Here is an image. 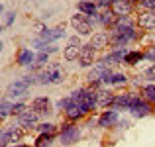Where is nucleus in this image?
<instances>
[{
	"instance_id": "obj_1",
	"label": "nucleus",
	"mask_w": 155,
	"mask_h": 147,
	"mask_svg": "<svg viewBox=\"0 0 155 147\" xmlns=\"http://www.w3.org/2000/svg\"><path fill=\"white\" fill-rule=\"evenodd\" d=\"M71 98L73 102L83 106L87 112H92L98 106L96 104V90H92V88H77V90L71 92Z\"/></svg>"
},
{
	"instance_id": "obj_2",
	"label": "nucleus",
	"mask_w": 155,
	"mask_h": 147,
	"mask_svg": "<svg viewBox=\"0 0 155 147\" xmlns=\"http://www.w3.org/2000/svg\"><path fill=\"white\" fill-rule=\"evenodd\" d=\"M63 80H65V71L61 69V65H57V63L47 65L38 75L39 84H59V83H63Z\"/></svg>"
},
{
	"instance_id": "obj_3",
	"label": "nucleus",
	"mask_w": 155,
	"mask_h": 147,
	"mask_svg": "<svg viewBox=\"0 0 155 147\" xmlns=\"http://www.w3.org/2000/svg\"><path fill=\"white\" fill-rule=\"evenodd\" d=\"M153 112V106L151 102H147L143 96H132V102H130V114H132L134 118H137V120H141V118L149 116V114Z\"/></svg>"
},
{
	"instance_id": "obj_4",
	"label": "nucleus",
	"mask_w": 155,
	"mask_h": 147,
	"mask_svg": "<svg viewBox=\"0 0 155 147\" xmlns=\"http://www.w3.org/2000/svg\"><path fill=\"white\" fill-rule=\"evenodd\" d=\"M71 26L79 35H91L92 34L91 16H84V14H81V12H77L75 16H71Z\"/></svg>"
},
{
	"instance_id": "obj_5",
	"label": "nucleus",
	"mask_w": 155,
	"mask_h": 147,
	"mask_svg": "<svg viewBox=\"0 0 155 147\" xmlns=\"http://www.w3.org/2000/svg\"><path fill=\"white\" fill-rule=\"evenodd\" d=\"M81 137V132L77 126H73V122H67V124H63V128L59 129V141L63 145H73L77 143Z\"/></svg>"
},
{
	"instance_id": "obj_6",
	"label": "nucleus",
	"mask_w": 155,
	"mask_h": 147,
	"mask_svg": "<svg viewBox=\"0 0 155 147\" xmlns=\"http://www.w3.org/2000/svg\"><path fill=\"white\" fill-rule=\"evenodd\" d=\"M38 120H39V114L31 108H26L18 116V126L24 129H35L38 128Z\"/></svg>"
},
{
	"instance_id": "obj_7",
	"label": "nucleus",
	"mask_w": 155,
	"mask_h": 147,
	"mask_svg": "<svg viewBox=\"0 0 155 147\" xmlns=\"http://www.w3.org/2000/svg\"><path fill=\"white\" fill-rule=\"evenodd\" d=\"M136 26L140 28V30H145V31L155 30V12L140 10L137 12V18H136Z\"/></svg>"
},
{
	"instance_id": "obj_8",
	"label": "nucleus",
	"mask_w": 155,
	"mask_h": 147,
	"mask_svg": "<svg viewBox=\"0 0 155 147\" xmlns=\"http://www.w3.org/2000/svg\"><path fill=\"white\" fill-rule=\"evenodd\" d=\"M30 87H31V84L28 83L26 79L14 80V83H10V84H8V88H6V96H8V98H20V96L28 94Z\"/></svg>"
},
{
	"instance_id": "obj_9",
	"label": "nucleus",
	"mask_w": 155,
	"mask_h": 147,
	"mask_svg": "<svg viewBox=\"0 0 155 147\" xmlns=\"http://www.w3.org/2000/svg\"><path fill=\"white\" fill-rule=\"evenodd\" d=\"M94 55H96V49L91 45V43H87V45H81V53H79V65L83 69H88L92 67V63H94Z\"/></svg>"
},
{
	"instance_id": "obj_10",
	"label": "nucleus",
	"mask_w": 155,
	"mask_h": 147,
	"mask_svg": "<svg viewBox=\"0 0 155 147\" xmlns=\"http://www.w3.org/2000/svg\"><path fill=\"white\" fill-rule=\"evenodd\" d=\"M128 51H130V49H126V47L112 49L108 55H104V57H102V61H100V63H104L106 67H112V65H120V63H124V57H126V53H128Z\"/></svg>"
},
{
	"instance_id": "obj_11",
	"label": "nucleus",
	"mask_w": 155,
	"mask_h": 147,
	"mask_svg": "<svg viewBox=\"0 0 155 147\" xmlns=\"http://www.w3.org/2000/svg\"><path fill=\"white\" fill-rule=\"evenodd\" d=\"M31 110H35V112L39 114V116H47V114L53 112V106H51V100L47 96H38L31 100Z\"/></svg>"
},
{
	"instance_id": "obj_12",
	"label": "nucleus",
	"mask_w": 155,
	"mask_h": 147,
	"mask_svg": "<svg viewBox=\"0 0 155 147\" xmlns=\"http://www.w3.org/2000/svg\"><path fill=\"white\" fill-rule=\"evenodd\" d=\"M118 122H120V114H118V110H114V108L102 112L100 118H98L100 128H114V126H118Z\"/></svg>"
},
{
	"instance_id": "obj_13",
	"label": "nucleus",
	"mask_w": 155,
	"mask_h": 147,
	"mask_svg": "<svg viewBox=\"0 0 155 147\" xmlns=\"http://www.w3.org/2000/svg\"><path fill=\"white\" fill-rule=\"evenodd\" d=\"M110 10L114 12V16H116V18H122V16H132L134 4L128 2V0H114L112 6H110Z\"/></svg>"
},
{
	"instance_id": "obj_14",
	"label": "nucleus",
	"mask_w": 155,
	"mask_h": 147,
	"mask_svg": "<svg viewBox=\"0 0 155 147\" xmlns=\"http://www.w3.org/2000/svg\"><path fill=\"white\" fill-rule=\"evenodd\" d=\"M108 73H110V69L106 67L104 63H98V65H94V67L91 69V73H88L87 79H88V83H91V84H98V83H102V80H104V77L108 75Z\"/></svg>"
},
{
	"instance_id": "obj_15",
	"label": "nucleus",
	"mask_w": 155,
	"mask_h": 147,
	"mask_svg": "<svg viewBox=\"0 0 155 147\" xmlns=\"http://www.w3.org/2000/svg\"><path fill=\"white\" fill-rule=\"evenodd\" d=\"M65 38V28L63 26H57V28H45V30L39 34V39H43V41L47 43H53L57 41V39Z\"/></svg>"
},
{
	"instance_id": "obj_16",
	"label": "nucleus",
	"mask_w": 155,
	"mask_h": 147,
	"mask_svg": "<svg viewBox=\"0 0 155 147\" xmlns=\"http://www.w3.org/2000/svg\"><path fill=\"white\" fill-rule=\"evenodd\" d=\"M34 61H35V55L31 49L28 47H22L18 51V55H16V63L20 65V67H34Z\"/></svg>"
},
{
	"instance_id": "obj_17",
	"label": "nucleus",
	"mask_w": 155,
	"mask_h": 147,
	"mask_svg": "<svg viewBox=\"0 0 155 147\" xmlns=\"http://www.w3.org/2000/svg\"><path fill=\"white\" fill-rule=\"evenodd\" d=\"M87 110L83 108L81 104H77V102H71V106H69L67 110H65V116H67L69 122H77V120H83L84 116H87Z\"/></svg>"
},
{
	"instance_id": "obj_18",
	"label": "nucleus",
	"mask_w": 155,
	"mask_h": 147,
	"mask_svg": "<svg viewBox=\"0 0 155 147\" xmlns=\"http://www.w3.org/2000/svg\"><path fill=\"white\" fill-rule=\"evenodd\" d=\"M91 45L96 49V51H102L110 45V35L106 34V31H98V34H94L91 38Z\"/></svg>"
},
{
	"instance_id": "obj_19",
	"label": "nucleus",
	"mask_w": 155,
	"mask_h": 147,
	"mask_svg": "<svg viewBox=\"0 0 155 147\" xmlns=\"http://www.w3.org/2000/svg\"><path fill=\"white\" fill-rule=\"evenodd\" d=\"M77 10L84 16H96L98 14V4H96V0H81L77 4Z\"/></svg>"
},
{
	"instance_id": "obj_20",
	"label": "nucleus",
	"mask_w": 155,
	"mask_h": 147,
	"mask_svg": "<svg viewBox=\"0 0 155 147\" xmlns=\"http://www.w3.org/2000/svg\"><path fill=\"white\" fill-rule=\"evenodd\" d=\"M102 83L108 84V87H122V84L128 83V77H126L124 73H112V71H110L108 75L104 77Z\"/></svg>"
},
{
	"instance_id": "obj_21",
	"label": "nucleus",
	"mask_w": 155,
	"mask_h": 147,
	"mask_svg": "<svg viewBox=\"0 0 155 147\" xmlns=\"http://www.w3.org/2000/svg\"><path fill=\"white\" fill-rule=\"evenodd\" d=\"M96 20H98L100 26H104V28H112V26H114V22H116V16H114V12L110 10V8H104L102 12H98V14H96Z\"/></svg>"
},
{
	"instance_id": "obj_22",
	"label": "nucleus",
	"mask_w": 155,
	"mask_h": 147,
	"mask_svg": "<svg viewBox=\"0 0 155 147\" xmlns=\"http://www.w3.org/2000/svg\"><path fill=\"white\" fill-rule=\"evenodd\" d=\"M114 98H116V94H114V92L100 90V92H96V104H98L100 108H112Z\"/></svg>"
},
{
	"instance_id": "obj_23",
	"label": "nucleus",
	"mask_w": 155,
	"mask_h": 147,
	"mask_svg": "<svg viewBox=\"0 0 155 147\" xmlns=\"http://www.w3.org/2000/svg\"><path fill=\"white\" fill-rule=\"evenodd\" d=\"M132 92H124V94H116L114 98V104L112 108L114 110H130V102H132Z\"/></svg>"
},
{
	"instance_id": "obj_24",
	"label": "nucleus",
	"mask_w": 155,
	"mask_h": 147,
	"mask_svg": "<svg viewBox=\"0 0 155 147\" xmlns=\"http://www.w3.org/2000/svg\"><path fill=\"white\" fill-rule=\"evenodd\" d=\"M24 132H26L24 128H20V126H14V128L6 129V132H4V136H6L8 143H14V141H20V139H22Z\"/></svg>"
},
{
	"instance_id": "obj_25",
	"label": "nucleus",
	"mask_w": 155,
	"mask_h": 147,
	"mask_svg": "<svg viewBox=\"0 0 155 147\" xmlns=\"http://www.w3.org/2000/svg\"><path fill=\"white\" fill-rule=\"evenodd\" d=\"M141 59H143V53H141L140 49H134V51H128V53H126L124 63H126V65H130V67H134V65H137Z\"/></svg>"
},
{
	"instance_id": "obj_26",
	"label": "nucleus",
	"mask_w": 155,
	"mask_h": 147,
	"mask_svg": "<svg viewBox=\"0 0 155 147\" xmlns=\"http://www.w3.org/2000/svg\"><path fill=\"white\" fill-rule=\"evenodd\" d=\"M55 141V133H39V137L35 139V147H49Z\"/></svg>"
},
{
	"instance_id": "obj_27",
	"label": "nucleus",
	"mask_w": 155,
	"mask_h": 147,
	"mask_svg": "<svg viewBox=\"0 0 155 147\" xmlns=\"http://www.w3.org/2000/svg\"><path fill=\"white\" fill-rule=\"evenodd\" d=\"M141 94H143V98L147 102H151V104H155V83H149L145 84L143 88H141Z\"/></svg>"
},
{
	"instance_id": "obj_28",
	"label": "nucleus",
	"mask_w": 155,
	"mask_h": 147,
	"mask_svg": "<svg viewBox=\"0 0 155 147\" xmlns=\"http://www.w3.org/2000/svg\"><path fill=\"white\" fill-rule=\"evenodd\" d=\"M79 53H81V47H75V45H67L63 51V57L67 61H77L79 59Z\"/></svg>"
},
{
	"instance_id": "obj_29",
	"label": "nucleus",
	"mask_w": 155,
	"mask_h": 147,
	"mask_svg": "<svg viewBox=\"0 0 155 147\" xmlns=\"http://www.w3.org/2000/svg\"><path fill=\"white\" fill-rule=\"evenodd\" d=\"M47 63H49V53H45V51H39L38 55H35L34 67H35V69H41V67H47Z\"/></svg>"
},
{
	"instance_id": "obj_30",
	"label": "nucleus",
	"mask_w": 155,
	"mask_h": 147,
	"mask_svg": "<svg viewBox=\"0 0 155 147\" xmlns=\"http://www.w3.org/2000/svg\"><path fill=\"white\" fill-rule=\"evenodd\" d=\"M10 112H12V102L10 100H0V114L6 118V116H10Z\"/></svg>"
},
{
	"instance_id": "obj_31",
	"label": "nucleus",
	"mask_w": 155,
	"mask_h": 147,
	"mask_svg": "<svg viewBox=\"0 0 155 147\" xmlns=\"http://www.w3.org/2000/svg\"><path fill=\"white\" fill-rule=\"evenodd\" d=\"M35 129H38L39 133H53V132H55V126L49 124V122H45V124H38Z\"/></svg>"
},
{
	"instance_id": "obj_32",
	"label": "nucleus",
	"mask_w": 155,
	"mask_h": 147,
	"mask_svg": "<svg viewBox=\"0 0 155 147\" xmlns=\"http://www.w3.org/2000/svg\"><path fill=\"white\" fill-rule=\"evenodd\" d=\"M71 102H73V98H71V94H69L67 98H61V100H57L55 106H57V110H63V112H65V110L71 106Z\"/></svg>"
},
{
	"instance_id": "obj_33",
	"label": "nucleus",
	"mask_w": 155,
	"mask_h": 147,
	"mask_svg": "<svg viewBox=\"0 0 155 147\" xmlns=\"http://www.w3.org/2000/svg\"><path fill=\"white\" fill-rule=\"evenodd\" d=\"M140 10H151L155 12V0H140Z\"/></svg>"
},
{
	"instance_id": "obj_34",
	"label": "nucleus",
	"mask_w": 155,
	"mask_h": 147,
	"mask_svg": "<svg viewBox=\"0 0 155 147\" xmlns=\"http://www.w3.org/2000/svg\"><path fill=\"white\" fill-rule=\"evenodd\" d=\"M26 108H28V106L24 104V102H16V104H12V112L10 114H12V116H20Z\"/></svg>"
},
{
	"instance_id": "obj_35",
	"label": "nucleus",
	"mask_w": 155,
	"mask_h": 147,
	"mask_svg": "<svg viewBox=\"0 0 155 147\" xmlns=\"http://www.w3.org/2000/svg\"><path fill=\"white\" fill-rule=\"evenodd\" d=\"M143 59H147V61H151V63H155V45H149L147 49H145Z\"/></svg>"
},
{
	"instance_id": "obj_36",
	"label": "nucleus",
	"mask_w": 155,
	"mask_h": 147,
	"mask_svg": "<svg viewBox=\"0 0 155 147\" xmlns=\"http://www.w3.org/2000/svg\"><path fill=\"white\" fill-rule=\"evenodd\" d=\"M145 79H149L151 83H155V63L147 69V71H145Z\"/></svg>"
},
{
	"instance_id": "obj_37",
	"label": "nucleus",
	"mask_w": 155,
	"mask_h": 147,
	"mask_svg": "<svg viewBox=\"0 0 155 147\" xmlns=\"http://www.w3.org/2000/svg\"><path fill=\"white\" fill-rule=\"evenodd\" d=\"M67 45H75V47H81L83 43H81L79 35H73V38H69V39H67Z\"/></svg>"
},
{
	"instance_id": "obj_38",
	"label": "nucleus",
	"mask_w": 155,
	"mask_h": 147,
	"mask_svg": "<svg viewBox=\"0 0 155 147\" xmlns=\"http://www.w3.org/2000/svg\"><path fill=\"white\" fill-rule=\"evenodd\" d=\"M16 20V14L14 12H8L6 14V22H4V26H12V22Z\"/></svg>"
},
{
	"instance_id": "obj_39",
	"label": "nucleus",
	"mask_w": 155,
	"mask_h": 147,
	"mask_svg": "<svg viewBox=\"0 0 155 147\" xmlns=\"http://www.w3.org/2000/svg\"><path fill=\"white\" fill-rule=\"evenodd\" d=\"M118 126H120V128H128V122H126V120H120V122H118Z\"/></svg>"
},
{
	"instance_id": "obj_40",
	"label": "nucleus",
	"mask_w": 155,
	"mask_h": 147,
	"mask_svg": "<svg viewBox=\"0 0 155 147\" xmlns=\"http://www.w3.org/2000/svg\"><path fill=\"white\" fill-rule=\"evenodd\" d=\"M12 147H30V145H26V143H14Z\"/></svg>"
},
{
	"instance_id": "obj_41",
	"label": "nucleus",
	"mask_w": 155,
	"mask_h": 147,
	"mask_svg": "<svg viewBox=\"0 0 155 147\" xmlns=\"http://www.w3.org/2000/svg\"><path fill=\"white\" fill-rule=\"evenodd\" d=\"M128 2H132V4H137V2H140V0H128Z\"/></svg>"
},
{
	"instance_id": "obj_42",
	"label": "nucleus",
	"mask_w": 155,
	"mask_h": 147,
	"mask_svg": "<svg viewBox=\"0 0 155 147\" xmlns=\"http://www.w3.org/2000/svg\"><path fill=\"white\" fill-rule=\"evenodd\" d=\"M2 47H4V45H2V41H0V53H2Z\"/></svg>"
},
{
	"instance_id": "obj_43",
	"label": "nucleus",
	"mask_w": 155,
	"mask_h": 147,
	"mask_svg": "<svg viewBox=\"0 0 155 147\" xmlns=\"http://www.w3.org/2000/svg\"><path fill=\"white\" fill-rule=\"evenodd\" d=\"M2 120H4V116H2V114H0V122H2Z\"/></svg>"
},
{
	"instance_id": "obj_44",
	"label": "nucleus",
	"mask_w": 155,
	"mask_h": 147,
	"mask_svg": "<svg viewBox=\"0 0 155 147\" xmlns=\"http://www.w3.org/2000/svg\"><path fill=\"white\" fill-rule=\"evenodd\" d=\"M0 34H2V26H0Z\"/></svg>"
},
{
	"instance_id": "obj_45",
	"label": "nucleus",
	"mask_w": 155,
	"mask_h": 147,
	"mask_svg": "<svg viewBox=\"0 0 155 147\" xmlns=\"http://www.w3.org/2000/svg\"><path fill=\"white\" fill-rule=\"evenodd\" d=\"M0 94H2V92H0Z\"/></svg>"
}]
</instances>
